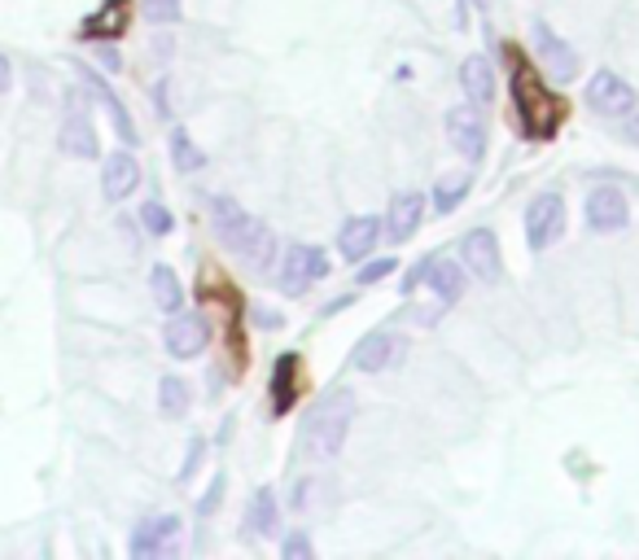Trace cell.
<instances>
[{"instance_id":"obj_1","label":"cell","mask_w":639,"mask_h":560,"mask_svg":"<svg viewBox=\"0 0 639 560\" xmlns=\"http://www.w3.org/2000/svg\"><path fill=\"white\" fill-rule=\"evenodd\" d=\"M351 421H355V399H351V390L325 394V399H319V403L306 412V421H302V429H298L302 455H306V460H334V455H342L347 434H351Z\"/></svg>"},{"instance_id":"obj_2","label":"cell","mask_w":639,"mask_h":560,"mask_svg":"<svg viewBox=\"0 0 639 560\" xmlns=\"http://www.w3.org/2000/svg\"><path fill=\"white\" fill-rule=\"evenodd\" d=\"M210 223H215L219 241H224L237 258H245L250 267H267V263H272V254H276L272 228H267L263 219L245 215L232 197H215V202H210Z\"/></svg>"},{"instance_id":"obj_3","label":"cell","mask_w":639,"mask_h":560,"mask_svg":"<svg viewBox=\"0 0 639 560\" xmlns=\"http://www.w3.org/2000/svg\"><path fill=\"white\" fill-rule=\"evenodd\" d=\"M513 106H517L521 132L530 141H547L560 127V119H565V101L556 93H547V84L539 80V71L526 66V62L513 66Z\"/></svg>"},{"instance_id":"obj_4","label":"cell","mask_w":639,"mask_h":560,"mask_svg":"<svg viewBox=\"0 0 639 560\" xmlns=\"http://www.w3.org/2000/svg\"><path fill=\"white\" fill-rule=\"evenodd\" d=\"M329 276V254L319 245H289L285 263H280V290L285 294H306L315 280Z\"/></svg>"},{"instance_id":"obj_5","label":"cell","mask_w":639,"mask_h":560,"mask_svg":"<svg viewBox=\"0 0 639 560\" xmlns=\"http://www.w3.org/2000/svg\"><path fill=\"white\" fill-rule=\"evenodd\" d=\"M560 232H565V202H560V193H539L530 202V210H526V241H530V249L556 245Z\"/></svg>"},{"instance_id":"obj_6","label":"cell","mask_w":639,"mask_h":560,"mask_svg":"<svg viewBox=\"0 0 639 560\" xmlns=\"http://www.w3.org/2000/svg\"><path fill=\"white\" fill-rule=\"evenodd\" d=\"M587 106H591L595 114H604V119H622V114H630V110L639 106V97H635V88H630L622 75L600 71V75H591V84H587Z\"/></svg>"},{"instance_id":"obj_7","label":"cell","mask_w":639,"mask_h":560,"mask_svg":"<svg viewBox=\"0 0 639 560\" xmlns=\"http://www.w3.org/2000/svg\"><path fill=\"white\" fill-rule=\"evenodd\" d=\"M162 342H167L171 360H197L210 342V325L197 312H171V325H167Z\"/></svg>"},{"instance_id":"obj_8","label":"cell","mask_w":639,"mask_h":560,"mask_svg":"<svg viewBox=\"0 0 639 560\" xmlns=\"http://www.w3.org/2000/svg\"><path fill=\"white\" fill-rule=\"evenodd\" d=\"M460 258L465 267L482 280V285H495V280L504 276V258H499V241L491 228H473L465 241H460Z\"/></svg>"},{"instance_id":"obj_9","label":"cell","mask_w":639,"mask_h":560,"mask_svg":"<svg viewBox=\"0 0 639 560\" xmlns=\"http://www.w3.org/2000/svg\"><path fill=\"white\" fill-rule=\"evenodd\" d=\"M447 141L469 162H478L486 154V119L478 114V106H456L447 114Z\"/></svg>"},{"instance_id":"obj_10","label":"cell","mask_w":639,"mask_h":560,"mask_svg":"<svg viewBox=\"0 0 639 560\" xmlns=\"http://www.w3.org/2000/svg\"><path fill=\"white\" fill-rule=\"evenodd\" d=\"M180 543V516H149L132 529V556L136 560H158L171 556Z\"/></svg>"},{"instance_id":"obj_11","label":"cell","mask_w":639,"mask_h":560,"mask_svg":"<svg viewBox=\"0 0 639 560\" xmlns=\"http://www.w3.org/2000/svg\"><path fill=\"white\" fill-rule=\"evenodd\" d=\"M587 223H591L595 232H622V228L630 223V206H626L622 188L595 184V188L587 193Z\"/></svg>"},{"instance_id":"obj_12","label":"cell","mask_w":639,"mask_h":560,"mask_svg":"<svg viewBox=\"0 0 639 560\" xmlns=\"http://www.w3.org/2000/svg\"><path fill=\"white\" fill-rule=\"evenodd\" d=\"M128 23H132V0H101V10L84 19L80 40H93V45L119 40V36L128 32Z\"/></svg>"},{"instance_id":"obj_13","label":"cell","mask_w":639,"mask_h":560,"mask_svg":"<svg viewBox=\"0 0 639 560\" xmlns=\"http://www.w3.org/2000/svg\"><path fill=\"white\" fill-rule=\"evenodd\" d=\"M534 49H539V62L556 75V80H569L578 71V53L547 27V23H534Z\"/></svg>"},{"instance_id":"obj_14","label":"cell","mask_w":639,"mask_h":560,"mask_svg":"<svg viewBox=\"0 0 639 560\" xmlns=\"http://www.w3.org/2000/svg\"><path fill=\"white\" fill-rule=\"evenodd\" d=\"M136 184H141V162H136L128 149H123V154H110L106 167H101V193H106L110 202H123V197L136 193Z\"/></svg>"},{"instance_id":"obj_15","label":"cell","mask_w":639,"mask_h":560,"mask_svg":"<svg viewBox=\"0 0 639 560\" xmlns=\"http://www.w3.org/2000/svg\"><path fill=\"white\" fill-rule=\"evenodd\" d=\"M377 236H382V223H377L373 215H355V219H347V223H342V236H338L342 258H347V263H364V258L373 254Z\"/></svg>"},{"instance_id":"obj_16","label":"cell","mask_w":639,"mask_h":560,"mask_svg":"<svg viewBox=\"0 0 639 560\" xmlns=\"http://www.w3.org/2000/svg\"><path fill=\"white\" fill-rule=\"evenodd\" d=\"M421 219H425V197H421V193H399V197L390 202V215H386L390 241H395V245L408 241V236L421 228Z\"/></svg>"},{"instance_id":"obj_17","label":"cell","mask_w":639,"mask_h":560,"mask_svg":"<svg viewBox=\"0 0 639 560\" xmlns=\"http://www.w3.org/2000/svg\"><path fill=\"white\" fill-rule=\"evenodd\" d=\"M399 355H403V342H399L395 333H369V338L355 346V368H360V373H382V368H390Z\"/></svg>"},{"instance_id":"obj_18","label":"cell","mask_w":639,"mask_h":560,"mask_svg":"<svg viewBox=\"0 0 639 560\" xmlns=\"http://www.w3.org/2000/svg\"><path fill=\"white\" fill-rule=\"evenodd\" d=\"M421 280H430V290H434L443 303H456V299L465 294V267L451 263V258H425Z\"/></svg>"},{"instance_id":"obj_19","label":"cell","mask_w":639,"mask_h":560,"mask_svg":"<svg viewBox=\"0 0 639 560\" xmlns=\"http://www.w3.org/2000/svg\"><path fill=\"white\" fill-rule=\"evenodd\" d=\"M58 145H62V154H71V158H97V154H101L97 127H93L88 114H71V119L62 123V132H58Z\"/></svg>"},{"instance_id":"obj_20","label":"cell","mask_w":639,"mask_h":560,"mask_svg":"<svg viewBox=\"0 0 639 560\" xmlns=\"http://www.w3.org/2000/svg\"><path fill=\"white\" fill-rule=\"evenodd\" d=\"M460 88H465L469 106H491L495 101V71H491V62L486 58H465Z\"/></svg>"},{"instance_id":"obj_21","label":"cell","mask_w":639,"mask_h":560,"mask_svg":"<svg viewBox=\"0 0 639 560\" xmlns=\"http://www.w3.org/2000/svg\"><path fill=\"white\" fill-rule=\"evenodd\" d=\"M293 399H298V360L293 355H280L276 360V373H272V416H289L293 412Z\"/></svg>"},{"instance_id":"obj_22","label":"cell","mask_w":639,"mask_h":560,"mask_svg":"<svg viewBox=\"0 0 639 560\" xmlns=\"http://www.w3.org/2000/svg\"><path fill=\"white\" fill-rule=\"evenodd\" d=\"M149 290H154V303L171 316V312H180V303H184V290H180V280H176V271L171 267H154L149 271Z\"/></svg>"},{"instance_id":"obj_23","label":"cell","mask_w":639,"mask_h":560,"mask_svg":"<svg viewBox=\"0 0 639 560\" xmlns=\"http://www.w3.org/2000/svg\"><path fill=\"white\" fill-rule=\"evenodd\" d=\"M84 80H88V88H93V93H97V97L106 101V110H110V119H114V127H119V136H123V145H136V123L128 119V110H123V101H119V97H114V93H110V88H106V84H101V80H97L93 71H84Z\"/></svg>"},{"instance_id":"obj_24","label":"cell","mask_w":639,"mask_h":560,"mask_svg":"<svg viewBox=\"0 0 639 560\" xmlns=\"http://www.w3.org/2000/svg\"><path fill=\"white\" fill-rule=\"evenodd\" d=\"M276 529V495L272 490H258L245 508V538L254 534H272Z\"/></svg>"},{"instance_id":"obj_25","label":"cell","mask_w":639,"mask_h":560,"mask_svg":"<svg viewBox=\"0 0 639 560\" xmlns=\"http://www.w3.org/2000/svg\"><path fill=\"white\" fill-rule=\"evenodd\" d=\"M469 188H473V175H447V180H438L434 184V210L438 215H451L460 206V197H469Z\"/></svg>"},{"instance_id":"obj_26","label":"cell","mask_w":639,"mask_h":560,"mask_svg":"<svg viewBox=\"0 0 639 560\" xmlns=\"http://www.w3.org/2000/svg\"><path fill=\"white\" fill-rule=\"evenodd\" d=\"M158 407H162L167 421H180V416L189 412V386H184L180 377H162V386H158Z\"/></svg>"},{"instance_id":"obj_27","label":"cell","mask_w":639,"mask_h":560,"mask_svg":"<svg viewBox=\"0 0 639 560\" xmlns=\"http://www.w3.org/2000/svg\"><path fill=\"white\" fill-rule=\"evenodd\" d=\"M171 158H176L180 171H197V167H206V154H202V149L189 141V132H180V127L171 132Z\"/></svg>"},{"instance_id":"obj_28","label":"cell","mask_w":639,"mask_h":560,"mask_svg":"<svg viewBox=\"0 0 639 560\" xmlns=\"http://www.w3.org/2000/svg\"><path fill=\"white\" fill-rule=\"evenodd\" d=\"M141 223H145V232H154V236H167V232L176 228V219H171V210H167L162 202H145V206H141Z\"/></svg>"},{"instance_id":"obj_29","label":"cell","mask_w":639,"mask_h":560,"mask_svg":"<svg viewBox=\"0 0 639 560\" xmlns=\"http://www.w3.org/2000/svg\"><path fill=\"white\" fill-rule=\"evenodd\" d=\"M141 14L154 23V27H167L180 19V0H141Z\"/></svg>"},{"instance_id":"obj_30","label":"cell","mask_w":639,"mask_h":560,"mask_svg":"<svg viewBox=\"0 0 639 560\" xmlns=\"http://www.w3.org/2000/svg\"><path fill=\"white\" fill-rule=\"evenodd\" d=\"M280 551H285V560H311V538H306L302 529H293V534L280 543Z\"/></svg>"},{"instance_id":"obj_31","label":"cell","mask_w":639,"mask_h":560,"mask_svg":"<svg viewBox=\"0 0 639 560\" xmlns=\"http://www.w3.org/2000/svg\"><path fill=\"white\" fill-rule=\"evenodd\" d=\"M399 263L395 258H377V263H369V267H360V285H373V280H382V276H390Z\"/></svg>"},{"instance_id":"obj_32","label":"cell","mask_w":639,"mask_h":560,"mask_svg":"<svg viewBox=\"0 0 639 560\" xmlns=\"http://www.w3.org/2000/svg\"><path fill=\"white\" fill-rule=\"evenodd\" d=\"M197 460H202V438L189 447V460H184V468H180V477H193V468H197Z\"/></svg>"},{"instance_id":"obj_33","label":"cell","mask_w":639,"mask_h":560,"mask_svg":"<svg viewBox=\"0 0 639 560\" xmlns=\"http://www.w3.org/2000/svg\"><path fill=\"white\" fill-rule=\"evenodd\" d=\"M10 84H14V66H10L5 53H0V93H10Z\"/></svg>"},{"instance_id":"obj_34","label":"cell","mask_w":639,"mask_h":560,"mask_svg":"<svg viewBox=\"0 0 639 560\" xmlns=\"http://www.w3.org/2000/svg\"><path fill=\"white\" fill-rule=\"evenodd\" d=\"M219 490H224V473H219V477L210 482V495L202 499V512H210V508H215V499H219Z\"/></svg>"},{"instance_id":"obj_35","label":"cell","mask_w":639,"mask_h":560,"mask_svg":"<svg viewBox=\"0 0 639 560\" xmlns=\"http://www.w3.org/2000/svg\"><path fill=\"white\" fill-rule=\"evenodd\" d=\"M626 141H635V145H639V106L626 114Z\"/></svg>"},{"instance_id":"obj_36","label":"cell","mask_w":639,"mask_h":560,"mask_svg":"<svg viewBox=\"0 0 639 560\" xmlns=\"http://www.w3.org/2000/svg\"><path fill=\"white\" fill-rule=\"evenodd\" d=\"M486 5H491V0H473V10H482V14H486Z\"/></svg>"}]
</instances>
